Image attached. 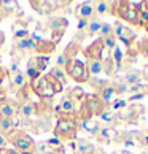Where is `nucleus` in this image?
I'll list each match as a JSON object with an SVG mask.
<instances>
[{
  "mask_svg": "<svg viewBox=\"0 0 148 154\" xmlns=\"http://www.w3.org/2000/svg\"><path fill=\"white\" fill-rule=\"evenodd\" d=\"M78 51H80V45H77L75 42H72V43H69V46H65V49H64V53H62V54L65 56L67 60H73Z\"/></svg>",
  "mask_w": 148,
  "mask_h": 154,
  "instance_id": "nucleus-26",
  "label": "nucleus"
},
{
  "mask_svg": "<svg viewBox=\"0 0 148 154\" xmlns=\"http://www.w3.org/2000/svg\"><path fill=\"white\" fill-rule=\"evenodd\" d=\"M94 10H96V16H104L112 11V2H94Z\"/></svg>",
  "mask_w": 148,
  "mask_h": 154,
  "instance_id": "nucleus-25",
  "label": "nucleus"
},
{
  "mask_svg": "<svg viewBox=\"0 0 148 154\" xmlns=\"http://www.w3.org/2000/svg\"><path fill=\"white\" fill-rule=\"evenodd\" d=\"M0 105H2V100H0Z\"/></svg>",
  "mask_w": 148,
  "mask_h": 154,
  "instance_id": "nucleus-48",
  "label": "nucleus"
},
{
  "mask_svg": "<svg viewBox=\"0 0 148 154\" xmlns=\"http://www.w3.org/2000/svg\"><path fill=\"white\" fill-rule=\"evenodd\" d=\"M8 140H7V135H3V134H0V151L3 149V148H8Z\"/></svg>",
  "mask_w": 148,
  "mask_h": 154,
  "instance_id": "nucleus-36",
  "label": "nucleus"
},
{
  "mask_svg": "<svg viewBox=\"0 0 148 154\" xmlns=\"http://www.w3.org/2000/svg\"><path fill=\"white\" fill-rule=\"evenodd\" d=\"M113 35H115V38L118 40H121V42L126 45V46H132V43H134V40H135V33L134 30H131L129 27L126 26H123L121 22H115V26H113Z\"/></svg>",
  "mask_w": 148,
  "mask_h": 154,
  "instance_id": "nucleus-7",
  "label": "nucleus"
},
{
  "mask_svg": "<svg viewBox=\"0 0 148 154\" xmlns=\"http://www.w3.org/2000/svg\"><path fill=\"white\" fill-rule=\"evenodd\" d=\"M86 68H88L89 75H100L104 72V62L102 60H88Z\"/></svg>",
  "mask_w": 148,
  "mask_h": 154,
  "instance_id": "nucleus-24",
  "label": "nucleus"
},
{
  "mask_svg": "<svg viewBox=\"0 0 148 154\" xmlns=\"http://www.w3.org/2000/svg\"><path fill=\"white\" fill-rule=\"evenodd\" d=\"M7 140L19 154H33L35 152V141L29 135V132L24 129L16 127L14 130H11L10 134H7Z\"/></svg>",
  "mask_w": 148,
  "mask_h": 154,
  "instance_id": "nucleus-2",
  "label": "nucleus"
},
{
  "mask_svg": "<svg viewBox=\"0 0 148 154\" xmlns=\"http://www.w3.org/2000/svg\"><path fill=\"white\" fill-rule=\"evenodd\" d=\"M84 56L88 60H102V53H104V43L102 38H97L96 42H93L88 48L83 49Z\"/></svg>",
  "mask_w": 148,
  "mask_h": 154,
  "instance_id": "nucleus-9",
  "label": "nucleus"
},
{
  "mask_svg": "<svg viewBox=\"0 0 148 154\" xmlns=\"http://www.w3.org/2000/svg\"><path fill=\"white\" fill-rule=\"evenodd\" d=\"M123 154H129V152H123Z\"/></svg>",
  "mask_w": 148,
  "mask_h": 154,
  "instance_id": "nucleus-47",
  "label": "nucleus"
},
{
  "mask_svg": "<svg viewBox=\"0 0 148 154\" xmlns=\"http://www.w3.org/2000/svg\"><path fill=\"white\" fill-rule=\"evenodd\" d=\"M54 137L59 141H75L77 140V134H78V122L75 119H69V118H62L56 122L54 127Z\"/></svg>",
  "mask_w": 148,
  "mask_h": 154,
  "instance_id": "nucleus-4",
  "label": "nucleus"
},
{
  "mask_svg": "<svg viewBox=\"0 0 148 154\" xmlns=\"http://www.w3.org/2000/svg\"><path fill=\"white\" fill-rule=\"evenodd\" d=\"M7 76H8V70H5L3 67H0V89H2V84H3Z\"/></svg>",
  "mask_w": 148,
  "mask_h": 154,
  "instance_id": "nucleus-37",
  "label": "nucleus"
},
{
  "mask_svg": "<svg viewBox=\"0 0 148 154\" xmlns=\"http://www.w3.org/2000/svg\"><path fill=\"white\" fill-rule=\"evenodd\" d=\"M142 10H143V11H148V0L142 2ZM142 10H140V11H142Z\"/></svg>",
  "mask_w": 148,
  "mask_h": 154,
  "instance_id": "nucleus-43",
  "label": "nucleus"
},
{
  "mask_svg": "<svg viewBox=\"0 0 148 154\" xmlns=\"http://www.w3.org/2000/svg\"><path fill=\"white\" fill-rule=\"evenodd\" d=\"M110 13L119 19L131 22V24L140 26V10L135 8L132 2H112Z\"/></svg>",
  "mask_w": 148,
  "mask_h": 154,
  "instance_id": "nucleus-3",
  "label": "nucleus"
},
{
  "mask_svg": "<svg viewBox=\"0 0 148 154\" xmlns=\"http://www.w3.org/2000/svg\"><path fill=\"white\" fill-rule=\"evenodd\" d=\"M75 16L80 21H91L96 18V10L93 2H83L75 8Z\"/></svg>",
  "mask_w": 148,
  "mask_h": 154,
  "instance_id": "nucleus-10",
  "label": "nucleus"
},
{
  "mask_svg": "<svg viewBox=\"0 0 148 154\" xmlns=\"http://www.w3.org/2000/svg\"><path fill=\"white\" fill-rule=\"evenodd\" d=\"M45 154H65V151H64V148H62V146H58V148L49 149L48 152H45Z\"/></svg>",
  "mask_w": 148,
  "mask_h": 154,
  "instance_id": "nucleus-38",
  "label": "nucleus"
},
{
  "mask_svg": "<svg viewBox=\"0 0 148 154\" xmlns=\"http://www.w3.org/2000/svg\"><path fill=\"white\" fill-rule=\"evenodd\" d=\"M116 95H118V94H116V91L112 88V84H107V86H104L102 89H99V91H97V97H99V99H100L102 102H104L105 105H109V103H110V102H112L113 99H115Z\"/></svg>",
  "mask_w": 148,
  "mask_h": 154,
  "instance_id": "nucleus-18",
  "label": "nucleus"
},
{
  "mask_svg": "<svg viewBox=\"0 0 148 154\" xmlns=\"http://www.w3.org/2000/svg\"><path fill=\"white\" fill-rule=\"evenodd\" d=\"M32 38L37 42V49H35V53H38V56H48V57H49V54L54 53L56 45L51 42V40H45V38L38 37V35H32Z\"/></svg>",
  "mask_w": 148,
  "mask_h": 154,
  "instance_id": "nucleus-12",
  "label": "nucleus"
},
{
  "mask_svg": "<svg viewBox=\"0 0 148 154\" xmlns=\"http://www.w3.org/2000/svg\"><path fill=\"white\" fill-rule=\"evenodd\" d=\"M112 88L116 91V94L119 95V94H124V92H128L129 91V84L126 83V81H118V83H115V84H112Z\"/></svg>",
  "mask_w": 148,
  "mask_h": 154,
  "instance_id": "nucleus-29",
  "label": "nucleus"
},
{
  "mask_svg": "<svg viewBox=\"0 0 148 154\" xmlns=\"http://www.w3.org/2000/svg\"><path fill=\"white\" fill-rule=\"evenodd\" d=\"M99 35H100V38L112 37L113 35V26H110L109 22H104V24H102V29L99 32Z\"/></svg>",
  "mask_w": 148,
  "mask_h": 154,
  "instance_id": "nucleus-30",
  "label": "nucleus"
},
{
  "mask_svg": "<svg viewBox=\"0 0 148 154\" xmlns=\"http://www.w3.org/2000/svg\"><path fill=\"white\" fill-rule=\"evenodd\" d=\"M140 79H142V73L139 70H132V72H129L128 75L124 76V81H126L129 86H135V84H139Z\"/></svg>",
  "mask_w": 148,
  "mask_h": 154,
  "instance_id": "nucleus-27",
  "label": "nucleus"
},
{
  "mask_svg": "<svg viewBox=\"0 0 148 154\" xmlns=\"http://www.w3.org/2000/svg\"><path fill=\"white\" fill-rule=\"evenodd\" d=\"M67 64H69V60L65 59V56H64V54H59L58 59H56V67H59V68H62V70H65Z\"/></svg>",
  "mask_w": 148,
  "mask_h": 154,
  "instance_id": "nucleus-35",
  "label": "nucleus"
},
{
  "mask_svg": "<svg viewBox=\"0 0 148 154\" xmlns=\"http://www.w3.org/2000/svg\"><path fill=\"white\" fill-rule=\"evenodd\" d=\"M3 42H5V35H3V32H0V48H2Z\"/></svg>",
  "mask_w": 148,
  "mask_h": 154,
  "instance_id": "nucleus-45",
  "label": "nucleus"
},
{
  "mask_svg": "<svg viewBox=\"0 0 148 154\" xmlns=\"http://www.w3.org/2000/svg\"><path fill=\"white\" fill-rule=\"evenodd\" d=\"M72 148L75 154H94V146L84 138H77L75 141H72Z\"/></svg>",
  "mask_w": 148,
  "mask_h": 154,
  "instance_id": "nucleus-15",
  "label": "nucleus"
},
{
  "mask_svg": "<svg viewBox=\"0 0 148 154\" xmlns=\"http://www.w3.org/2000/svg\"><path fill=\"white\" fill-rule=\"evenodd\" d=\"M56 115H62L65 118L75 116L77 115V102H73L70 97H62L59 105L56 106Z\"/></svg>",
  "mask_w": 148,
  "mask_h": 154,
  "instance_id": "nucleus-8",
  "label": "nucleus"
},
{
  "mask_svg": "<svg viewBox=\"0 0 148 154\" xmlns=\"http://www.w3.org/2000/svg\"><path fill=\"white\" fill-rule=\"evenodd\" d=\"M29 84H30L32 92L35 95H38L40 99H51L53 95L62 92V89H64V86H62L59 81H56L49 73L45 76H40L37 79H33Z\"/></svg>",
  "mask_w": 148,
  "mask_h": 154,
  "instance_id": "nucleus-1",
  "label": "nucleus"
},
{
  "mask_svg": "<svg viewBox=\"0 0 148 154\" xmlns=\"http://www.w3.org/2000/svg\"><path fill=\"white\" fill-rule=\"evenodd\" d=\"M0 154H19V152L16 151L14 148H3V149L0 151Z\"/></svg>",
  "mask_w": 148,
  "mask_h": 154,
  "instance_id": "nucleus-40",
  "label": "nucleus"
},
{
  "mask_svg": "<svg viewBox=\"0 0 148 154\" xmlns=\"http://www.w3.org/2000/svg\"><path fill=\"white\" fill-rule=\"evenodd\" d=\"M0 7H2V5H0Z\"/></svg>",
  "mask_w": 148,
  "mask_h": 154,
  "instance_id": "nucleus-49",
  "label": "nucleus"
},
{
  "mask_svg": "<svg viewBox=\"0 0 148 154\" xmlns=\"http://www.w3.org/2000/svg\"><path fill=\"white\" fill-rule=\"evenodd\" d=\"M142 54H143L145 57H148V43H143V45H142Z\"/></svg>",
  "mask_w": 148,
  "mask_h": 154,
  "instance_id": "nucleus-42",
  "label": "nucleus"
},
{
  "mask_svg": "<svg viewBox=\"0 0 148 154\" xmlns=\"http://www.w3.org/2000/svg\"><path fill=\"white\" fill-rule=\"evenodd\" d=\"M16 127H18V121H16V118H13V119L0 118V134L7 135V134L11 132V130H14Z\"/></svg>",
  "mask_w": 148,
  "mask_h": 154,
  "instance_id": "nucleus-21",
  "label": "nucleus"
},
{
  "mask_svg": "<svg viewBox=\"0 0 148 154\" xmlns=\"http://www.w3.org/2000/svg\"><path fill=\"white\" fill-rule=\"evenodd\" d=\"M78 127H81L83 130H86V132L91 134V135H97L100 125H99L97 121H94V119L91 118V119H83V121H80V125H78Z\"/></svg>",
  "mask_w": 148,
  "mask_h": 154,
  "instance_id": "nucleus-20",
  "label": "nucleus"
},
{
  "mask_svg": "<svg viewBox=\"0 0 148 154\" xmlns=\"http://www.w3.org/2000/svg\"><path fill=\"white\" fill-rule=\"evenodd\" d=\"M30 3V7H33V10L37 11V13H40L42 16H46V11H45V5H43V0L42 2H37V0H32Z\"/></svg>",
  "mask_w": 148,
  "mask_h": 154,
  "instance_id": "nucleus-32",
  "label": "nucleus"
},
{
  "mask_svg": "<svg viewBox=\"0 0 148 154\" xmlns=\"http://www.w3.org/2000/svg\"><path fill=\"white\" fill-rule=\"evenodd\" d=\"M37 49V42L30 37L27 38H21V40H16V43L13 45V51L11 53L16 54V53H33V51Z\"/></svg>",
  "mask_w": 148,
  "mask_h": 154,
  "instance_id": "nucleus-11",
  "label": "nucleus"
},
{
  "mask_svg": "<svg viewBox=\"0 0 148 154\" xmlns=\"http://www.w3.org/2000/svg\"><path fill=\"white\" fill-rule=\"evenodd\" d=\"M142 145H148V135H142Z\"/></svg>",
  "mask_w": 148,
  "mask_h": 154,
  "instance_id": "nucleus-44",
  "label": "nucleus"
},
{
  "mask_svg": "<svg viewBox=\"0 0 148 154\" xmlns=\"http://www.w3.org/2000/svg\"><path fill=\"white\" fill-rule=\"evenodd\" d=\"M102 43H104V48L110 49V51H113V49L116 48V38H115V35L102 38Z\"/></svg>",
  "mask_w": 148,
  "mask_h": 154,
  "instance_id": "nucleus-31",
  "label": "nucleus"
},
{
  "mask_svg": "<svg viewBox=\"0 0 148 154\" xmlns=\"http://www.w3.org/2000/svg\"><path fill=\"white\" fill-rule=\"evenodd\" d=\"M18 110H19V105L13 100H5L2 102L0 105V118H7V119H13L18 115Z\"/></svg>",
  "mask_w": 148,
  "mask_h": 154,
  "instance_id": "nucleus-14",
  "label": "nucleus"
},
{
  "mask_svg": "<svg viewBox=\"0 0 148 154\" xmlns=\"http://www.w3.org/2000/svg\"><path fill=\"white\" fill-rule=\"evenodd\" d=\"M49 75L53 76L56 81H59L62 86H65L67 83H69V76H67V73H65V70H62V68H59V67H53L49 70Z\"/></svg>",
  "mask_w": 148,
  "mask_h": 154,
  "instance_id": "nucleus-22",
  "label": "nucleus"
},
{
  "mask_svg": "<svg viewBox=\"0 0 148 154\" xmlns=\"http://www.w3.org/2000/svg\"><path fill=\"white\" fill-rule=\"evenodd\" d=\"M37 113V105H33L32 102L29 100H24L22 103L19 105V110H18V115H21L24 119H29Z\"/></svg>",
  "mask_w": 148,
  "mask_h": 154,
  "instance_id": "nucleus-19",
  "label": "nucleus"
},
{
  "mask_svg": "<svg viewBox=\"0 0 148 154\" xmlns=\"http://www.w3.org/2000/svg\"><path fill=\"white\" fill-rule=\"evenodd\" d=\"M102 22L100 19H97V18H94V19H91L89 22H88V26H86V35H97V33L100 32V29H102Z\"/></svg>",
  "mask_w": 148,
  "mask_h": 154,
  "instance_id": "nucleus-23",
  "label": "nucleus"
},
{
  "mask_svg": "<svg viewBox=\"0 0 148 154\" xmlns=\"http://www.w3.org/2000/svg\"><path fill=\"white\" fill-rule=\"evenodd\" d=\"M65 73L67 76L72 78L75 83L78 84H83V83H88L91 79V75L86 68V64H83L81 60L78 59H73V60H69V64L65 67Z\"/></svg>",
  "mask_w": 148,
  "mask_h": 154,
  "instance_id": "nucleus-5",
  "label": "nucleus"
},
{
  "mask_svg": "<svg viewBox=\"0 0 148 154\" xmlns=\"http://www.w3.org/2000/svg\"><path fill=\"white\" fill-rule=\"evenodd\" d=\"M8 76H10V84H11V88L14 89L16 94H18L19 91H22L26 86H29V79H27L24 72L19 70L16 73H8Z\"/></svg>",
  "mask_w": 148,
  "mask_h": 154,
  "instance_id": "nucleus-13",
  "label": "nucleus"
},
{
  "mask_svg": "<svg viewBox=\"0 0 148 154\" xmlns=\"http://www.w3.org/2000/svg\"><path fill=\"white\" fill-rule=\"evenodd\" d=\"M145 97V92H135V94H132L129 97V100L131 102H134V100H140V99H143Z\"/></svg>",
  "mask_w": 148,
  "mask_h": 154,
  "instance_id": "nucleus-39",
  "label": "nucleus"
},
{
  "mask_svg": "<svg viewBox=\"0 0 148 154\" xmlns=\"http://www.w3.org/2000/svg\"><path fill=\"white\" fill-rule=\"evenodd\" d=\"M67 97H70L73 102H77V100H81V102H83L86 95H84V92H83V89H81V88H78V86H77V88H73V89L69 91Z\"/></svg>",
  "mask_w": 148,
  "mask_h": 154,
  "instance_id": "nucleus-28",
  "label": "nucleus"
},
{
  "mask_svg": "<svg viewBox=\"0 0 148 154\" xmlns=\"http://www.w3.org/2000/svg\"><path fill=\"white\" fill-rule=\"evenodd\" d=\"M88 22H89V21H80V22H78V26H77V29H78L80 32H81L83 29H86V26H88Z\"/></svg>",
  "mask_w": 148,
  "mask_h": 154,
  "instance_id": "nucleus-41",
  "label": "nucleus"
},
{
  "mask_svg": "<svg viewBox=\"0 0 148 154\" xmlns=\"http://www.w3.org/2000/svg\"><path fill=\"white\" fill-rule=\"evenodd\" d=\"M96 137H97V140L102 141V143H110V141L118 138V132L113 127H100Z\"/></svg>",
  "mask_w": 148,
  "mask_h": 154,
  "instance_id": "nucleus-17",
  "label": "nucleus"
},
{
  "mask_svg": "<svg viewBox=\"0 0 148 154\" xmlns=\"http://www.w3.org/2000/svg\"><path fill=\"white\" fill-rule=\"evenodd\" d=\"M113 60H115V64H116V68L121 67V59H123V53H121V49H119L118 46L113 49Z\"/></svg>",
  "mask_w": 148,
  "mask_h": 154,
  "instance_id": "nucleus-33",
  "label": "nucleus"
},
{
  "mask_svg": "<svg viewBox=\"0 0 148 154\" xmlns=\"http://www.w3.org/2000/svg\"><path fill=\"white\" fill-rule=\"evenodd\" d=\"M99 118H100L104 122H112L113 119H115V113H113L112 110H109V108H107V110H105L104 113H102V115H100Z\"/></svg>",
  "mask_w": 148,
  "mask_h": 154,
  "instance_id": "nucleus-34",
  "label": "nucleus"
},
{
  "mask_svg": "<svg viewBox=\"0 0 148 154\" xmlns=\"http://www.w3.org/2000/svg\"><path fill=\"white\" fill-rule=\"evenodd\" d=\"M46 26L51 29V32H65V29L69 27V21L65 18H62V16H53V18H49Z\"/></svg>",
  "mask_w": 148,
  "mask_h": 154,
  "instance_id": "nucleus-16",
  "label": "nucleus"
},
{
  "mask_svg": "<svg viewBox=\"0 0 148 154\" xmlns=\"http://www.w3.org/2000/svg\"><path fill=\"white\" fill-rule=\"evenodd\" d=\"M48 64H49V57H48V56H37V57L29 59V62H27V68L24 72L27 79H29V83L42 76V72L46 68Z\"/></svg>",
  "mask_w": 148,
  "mask_h": 154,
  "instance_id": "nucleus-6",
  "label": "nucleus"
},
{
  "mask_svg": "<svg viewBox=\"0 0 148 154\" xmlns=\"http://www.w3.org/2000/svg\"><path fill=\"white\" fill-rule=\"evenodd\" d=\"M0 67H2V57H0Z\"/></svg>",
  "mask_w": 148,
  "mask_h": 154,
  "instance_id": "nucleus-46",
  "label": "nucleus"
}]
</instances>
